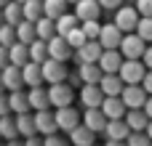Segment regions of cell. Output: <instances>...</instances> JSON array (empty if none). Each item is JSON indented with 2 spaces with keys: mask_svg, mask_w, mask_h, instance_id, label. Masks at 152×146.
<instances>
[{
  "mask_svg": "<svg viewBox=\"0 0 152 146\" xmlns=\"http://www.w3.org/2000/svg\"><path fill=\"white\" fill-rule=\"evenodd\" d=\"M128 133H131V130H128V125H126L123 120H107L104 128H102L104 141H126Z\"/></svg>",
  "mask_w": 152,
  "mask_h": 146,
  "instance_id": "17",
  "label": "cell"
},
{
  "mask_svg": "<svg viewBox=\"0 0 152 146\" xmlns=\"http://www.w3.org/2000/svg\"><path fill=\"white\" fill-rule=\"evenodd\" d=\"M0 114H8V96H5V90H0Z\"/></svg>",
  "mask_w": 152,
  "mask_h": 146,
  "instance_id": "48",
  "label": "cell"
},
{
  "mask_svg": "<svg viewBox=\"0 0 152 146\" xmlns=\"http://www.w3.org/2000/svg\"><path fill=\"white\" fill-rule=\"evenodd\" d=\"M142 64H144V69H152V43L144 48V53H142V59H139Z\"/></svg>",
  "mask_w": 152,
  "mask_h": 146,
  "instance_id": "44",
  "label": "cell"
},
{
  "mask_svg": "<svg viewBox=\"0 0 152 146\" xmlns=\"http://www.w3.org/2000/svg\"><path fill=\"white\" fill-rule=\"evenodd\" d=\"M21 16L27 21H37L43 16V0H24L21 3Z\"/></svg>",
  "mask_w": 152,
  "mask_h": 146,
  "instance_id": "33",
  "label": "cell"
},
{
  "mask_svg": "<svg viewBox=\"0 0 152 146\" xmlns=\"http://www.w3.org/2000/svg\"><path fill=\"white\" fill-rule=\"evenodd\" d=\"M139 85L144 88V93H147V96H152V69L144 72V77H142V82H139Z\"/></svg>",
  "mask_w": 152,
  "mask_h": 146,
  "instance_id": "43",
  "label": "cell"
},
{
  "mask_svg": "<svg viewBox=\"0 0 152 146\" xmlns=\"http://www.w3.org/2000/svg\"><path fill=\"white\" fill-rule=\"evenodd\" d=\"M11 43H16V32H13V27H11V24H5V21H3V24H0V45H5V48H8Z\"/></svg>",
  "mask_w": 152,
  "mask_h": 146,
  "instance_id": "40",
  "label": "cell"
},
{
  "mask_svg": "<svg viewBox=\"0 0 152 146\" xmlns=\"http://www.w3.org/2000/svg\"><path fill=\"white\" fill-rule=\"evenodd\" d=\"M0 138L3 141H11V138H19L16 133V122H13V114H0Z\"/></svg>",
  "mask_w": 152,
  "mask_h": 146,
  "instance_id": "34",
  "label": "cell"
},
{
  "mask_svg": "<svg viewBox=\"0 0 152 146\" xmlns=\"http://www.w3.org/2000/svg\"><path fill=\"white\" fill-rule=\"evenodd\" d=\"M21 19H24V16H21V3L8 0V3L3 5V21H5V24H11V27H16Z\"/></svg>",
  "mask_w": 152,
  "mask_h": 146,
  "instance_id": "31",
  "label": "cell"
},
{
  "mask_svg": "<svg viewBox=\"0 0 152 146\" xmlns=\"http://www.w3.org/2000/svg\"><path fill=\"white\" fill-rule=\"evenodd\" d=\"M144 64L139 59H123L120 69H118V77L123 80V85H139L142 77H144Z\"/></svg>",
  "mask_w": 152,
  "mask_h": 146,
  "instance_id": "1",
  "label": "cell"
},
{
  "mask_svg": "<svg viewBox=\"0 0 152 146\" xmlns=\"http://www.w3.org/2000/svg\"><path fill=\"white\" fill-rule=\"evenodd\" d=\"M77 24H80V21H77V19H75V13H69V11H67V13H61V16L53 21V27H56V35H61V37H64V35H67L72 27H77Z\"/></svg>",
  "mask_w": 152,
  "mask_h": 146,
  "instance_id": "35",
  "label": "cell"
},
{
  "mask_svg": "<svg viewBox=\"0 0 152 146\" xmlns=\"http://www.w3.org/2000/svg\"><path fill=\"white\" fill-rule=\"evenodd\" d=\"M8 112H11V114L29 112V101H27V90H24V88H19V90H11V93H8Z\"/></svg>",
  "mask_w": 152,
  "mask_h": 146,
  "instance_id": "23",
  "label": "cell"
},
{
  "mask_svg": "<svg viewBox=\"0 0 152 146\" xmlns=\"http://www.w3.org/2000/svg\"><path fill=\"white\" fill-rule=\"evenodd\" d=\"M77 74L83 80V85H96L104 72L99 69V64H77Z\"/></svg>",
  "mask_w": 152,
  "mask_h": 146,
  "instance_id": "25",
  "label": "cell"
},
{
  "mask_svg": "<svg viewBox=\"0 0 152 146\" xmlns=\"http://www.w3.org/2000/svg\"><path fill=\"white\" fill-rule=\"evenodd\" d=\"M16 3H24V0H16Z\"/></svg>",
  "mask_w": 152,
  "mask_h": 146,
  "instance_id": "57",
  "label": "cell"
},
{
  "mask_svg": "<svg viewBox=\"0 0 152 146\" xmlns=\"http://www.w3.org/2000/svg\"><path fill=\"white\" fill-rule=\"evenodd\" d=\"M99 109L107 120H123V114H126V104L120 101V96H104Z\"/></svg>",
  "mask_w": 152,
  "mask_h": 146,
  "instance_id": "11",
  "label": "cell"
},
{
  "mask_svg": "<svg viewBox=\"0 0 152 146\" xmlns=\"http://www.w3.org/2000/svg\"><path fill=\"white\" fill-rule=\"evenodd\" d=\"M126 146H150V138L144 130H131L126 136Z\"/></svg>",
  "mask_w": 152,
  "mask_h": 146,
  "instance_id": "39",
  "label": "cell"
},
{
  "mask_svg": "<svg viewBox=\"0 0 152 146\" xmlns=\"http://www.w3.org/2000/svg\"><path fill=\"white\" fill-rule=\"evenodd\" d=\"M136 21H139V13L134 5H118L115 8V16H112V24L126 35V32H134L136 29Z\"/></svg>",
  "mask_w": 152,
  "mask_h": 146,
  "instance_id": "4",
  "label": "cell"
},
{
  "mask_svg": "<svg viewBox=\"0 0 152 146\" xmlns=\"http://www.w3.org/2000/svg\"><path fill=\"white\" fill-rule=\"evenodd\" d=\"M32 120H35V133H37V136L59 133V128H56V120H53V112H51V109H40V112H35V114H32Z\"/></svg>",
  "mask_w": 152,
  "mask_h": 146,
  "instance_id": "8",
  "label": "cell"
},
{
  "mask_svg": "<svg viewBox=\"0 0 152 146\" xmlns=\"http://www.w3.org/2000/svg\"><path fill=\"white\" fill-rule=\"evenodd\" d=\"M40 72H43V82L53 85V82H64L67 77V61H56V59H45L40 64Z\"/></svg>",
  "mask_w": 152,
  "mask_h": 146,
  "instance_id": "6",
  "label": "cell"
},
{
  "mask_svg": "<svg viewBox=\"0 0 152 146\" xmlns=\"http://www.w3.org/2000/svg\"><path fill=\"white\" fill-rule=\"evenodd\" d=\"M5 64H8V48H5V45H0V69H3Z\"/></svg>",
  "mask_w": 152,
  "mask_h": 146,
  "instance_id": "49",
  "label": "cell"
},
{
  "mask_svg": "<svg viewBox=\"0 0 152 146\" xmlns=\"http://www.w3.org/2000/svg\"><path fill=\"white\" fill-rule=\"evenodd\" d=\"M99 69L104 72V74H112V72H118L120 69V64H123V56H120V51L118 48H107V51H102V56H99Z\"/></svg>",
  "mask_w": 152,
  "mask_h": 146,
  "instance_id": "13",
  "label": "cell"
},
{
  "mask_svg": "<svg viewBox=\"0 0 152 146\" xmlns=\"http://www.w3.org/2000/svg\"><path fill=\"white\" fill-rule=\"evenodd\" d=\"M32 24H35V37H37V40H51V37L56 35L53 19H48V16H40V19L32 21Z\"/></svg>",
  "mask_w": 152,
  "mask_h": 146,
  "instance_id": "28",
  "label": "cell"
},
{
  "mask_svg": "<svg viewBox=\"0 0 152 146\" xmlns=\"http://www.w3.org/2000/svg\"><path fill=\"white\" fill-rule=\"evenodd\" d=\"M13 122H16V133L19 138H29V136H37L35 133V120L29 112H21V114H13Z\"/></svg>",
  "mask_w": 152,
  "mask_h": 146,
  "instance_id": "24",
  "label": "cell"
},
{
  "mask_svg": "<svg viewBox=\"0 0 152 146\" xmlns=\"http://www.w3.org/2000/svg\"><path fill=\"white\" fill-rule=\"evenodd\" d=\"M144 98H147V93L142 85H123V90H120V101L126 104V109H142Z\"/></svg>",
  "mask_w": 152,
  "mask_h": 146,
  "instance_id": "9",
  "label": "cell"
},
{
  "mask_svg": "<svg viewBox=\"0 0 152 146\" xmlns=\"http://www.w3.org/2000/svg\"><path fill=\"white\" fill-rule=\"evenodd\" d=\"M147 45L152 43V16H139V21H136V29H134Z\"/></svg>",
  "mask_w": 152,
  "mask_h": 146,
  "instance_id": "36",
  "label": "cell"
},
{
  "mask_svg": "<svg viewBox=\"0 0 152 146\" xmlns=\"http://www.w3.org/2000/svg\"><path fill=\"white\" fill-rule=\"evenodd\" d=\"M29 61V56H27V45L24 43H11L8 45V64H13V66H24Z\"/></svg>",
  "mask_w": 152,
  "mask_h": 146,
  "instance_id": "26",
  "label": "cell"
},
{
  "mask_svg": "<svg viewBox=\"0 0 152 146\" xmlns=\"http://www.w3.org/2000/svg\"><path fill=\"white\" fill-rule=\"evenodd\" d=\"M27 101H29V109H32V112L51 109V104H48V88H45V85L29 88V90H27Z\"/></svg>",
  "mask_w": 152,
  "mask_h": 146,
  "instance_id": "18",
  "label": "cell"
},
{
  "mask_svg": "<svg viewBox=\"0 0 152 146\" xmlns=\"http://www.w3.org/2000/svg\"><path fill=\"white\" fill-rule=\"evenodd\" d=\"M104 146H126V141H104Z\"/></svg>",
  "mask_w": 152,
  "mask_h": 146,
  "instance_id": "52",
  "label": "cell"
},
{
  "mask_svg": "<svg viewBox=\"0 0 152 146\" xmlns=\"http://www.w3.org/2000/svg\"><path fill=\"white\" fill-rule=\"evenodd\" d=\"M67 3H69V5H75V3H77V0H67Z\"/></svg>",
  "mask_w": 152,
  "mask_h": 146,
  "instance_id": "54",
  "label": "cell"
},
{
  "mask_svg": "<svg viewBox=\"0 0 152 146\" xmlns=\"http://www.w3.org/2000/svg\"><path fill=\"white\" fill-rule=\"evenodd\" d=\"M5 146H24V144H21V138H11V141H5Z\"/></svg>",
  "mask_w": 152,
  "mask_h": 146,
  "instance_id": "50",
  "label": "cell"
},
{
  "mask_svg": "<svg viewBox=\"0 0 152 146\" xmlns=\"http://www.w3.org/2000/svg\"><path fill=\"white\" fill-rule=\"evenodd\" d=\"M69 11V3L67 0H43V16H48V19H59L61 13H67Z\"/></svg>",
  "mask_w": 152,
  "mask_h": 146,
  "instance_id": "30",
  "label": "cell"
},
{
  "mask_svg": "<svg viewBox=\"0 0 152 146\" xmlns=\"http://www.w3.org/2000/svg\"><path fill=\"white\" fill-rule=\"evenodd\" d=\"M144 48H147V43H144L136 32H126V35L120 37V45H118V51H120L123 59H142Z\"/></svg>",
  "mask_w": 152,
  "mask_h": 146,
  "instance_id": "3",
  "label": "cell"
},
{
  "mask_svg": "<svg viewBox=\"0 0 152 146\" xmlns=\"http://www.w3.org/2000/svg\"><path fill=\"white\" fill-rule=\"evenodd\" d=\"M24 146H43V136H29V138H21Z\"/></svg>",
  "mask_w": 152,
  "mask_h": 146,
  "instance_id": "46",
  "label": "cell"
},
{
  "mask_svg": "<svg viewBox=\"0 0 152 146\" xmlns=\"http://www.w3.org/2000/svg\"><path fill=\"white\" fill-rule=\"evenodd\" d=\"M0 90H3V80H0Z\"/></svg>",
  "mask_w": 152,
  "mask_h": 146,
  "instance_id": "56",
  "label": "cell"
},
{
  "mask_svg": "<svg viewBox=\"0 0 152 146\" xmlns=\"http://www.w3.org/2000/svg\"><path fill=\"white\" fill-rule=\"evenodd\" d=\"M13 32H16V40H19V43H24V45H29V43L35 40V24H32V21H27V19H21V21L13 27Z\"/></svg>",
  "mask_w": 152,
  "mask_h": 146,
  "instance_id": "32",
  "label": "cell"
},
{
  "mask_svg": "<svg viewBox=\"0 0 152 146\" xmlns=\"http://www.w3.org/2000/svg\"><path fill=\"white\" fill-rule=\"evenodd\" d=\"M43 146H69V141L61 133H51V136H43Z\"/></svg>",
  "mask_w": 152,
  "mask_h": 146,
  "instance_id": "41",
  "label": "cell"
},
{
  "mask_svg": "<svg viewBox=\"0 0 152 146\" xmlns=\"http://www.w3.org/2000/svg\"><path fill=\"white\" fill-rule=\"evenodd\" d=\"M96 85H99V90H102L104 96H120V90H123V80L118 77V72L102 74V80H99Z\"/></svg>",
  "mask_w": 152,
  "mask_h": 146,
  "instance_id": "22",
  "label": "cell"
},
{
  "mask_svg": "<svg viewBox=\"0 0 152 146\" xmlns=\"http://www.w3.org/2000/svg\"><path fill=\"white\" fill-rule=\"evenodd\" d=\"M72 13H75L77 21H91V19H99L102 16V5L96 0H77Z\"/></svg>",
  "mask_w": 152,
  "mask_h": 146,
  "instance_id": "16",
  "label": "cell"
},
{
  "mask_svg": "<svg viewBox=\"0 0 152 146\" xmlns=\"http://www.w3.org/2000/svg\"><path fill=\"white\" fill-rule=\"evenodd\" d=\"M45 45H48V59H56V61H69L72 48L67 45V40H64L61 35H53L51 40H45Z\"/></svg>",
  "mask_w": 152,
  "mask_h": 146,
  "instance_id": "10",
  "label": "cell"
},
{
  "mask_svg": "<svg viewBox=\"0 0 152 146\" xmlns=\"http://www.w3.org/2000/svg\"><path fill=\"white\" fill-rule=\"evenodd\" d=\"M0 24H3V5H0Z\"/></svg>",
  "mask_w": 152,
  "mask_h": 146,
  "instance_id": "53",
  "label": "cell"
},
{
  "mask_svg": "<svg viewBox=\"0 0 152 146\" xmlns=\"http://www.w3.org/2000/svg\"><path fill=\"white\" fill-rule=\"evenodd\" d=\"M91 146H96V144H91Z\"/></svg>",
  "mask_w": 152,
  "mask_h": 146,
  "instance_id": "58",
  "label": "cell"
},
{
  "mask_svg": "<svg viewBox=\"0 0 152 146\" xmlns=\"http://www.w3.org/2000/svg\"><path fill=\"white\" fill-rule=\"evenodd\" d=\"M91 144H96V133H91L83 122L69 130V146H91Z\"/></svg>",
  "mask_w": 152,
  "mask_h": 146,
  "instance_id": "20",
  "label": "cell"
},
{
  "mask_svg": "<svg viewBox=\"0 0 152 146\" xmlns=\"http://www.w3.org/2000/svg\"><path fill=\"white\" fill-rule=\"evenodd\" d=\"M21 82H24V88L43 85V72H40V64H35V61H27V64L21 66Z\"/></svg>",
  "mask_w": 152,
  "mask_h": 146,
  "instance_id": "21",
  "label": "cell"
},
{
  "mask_svg": "<svg viewBox=\"0 0 152 146\" xmlns=\"http://www.w3.org/2000/svg\"><path fill=\"white\" fill-rule=\"evenodd\" d=\"M27 56H29V61H35V64H43L45 59H48V45H45V40H32L29 45H27Z\"/></svg>",
  "mask_w": 152,
  "mask_h": 146,
  "instance_id": "29",
  "label": "cell"
},
{
  "mask_svg": "<svg viewBox=\"0 0 152 146\" xmlns=\"http://www.w3.org/2000/svg\"><path fill=\"white\" fill-rule=\"evenodd\" d=\"M102 5V11H115L118 5H123V0H96Z\"/></svg>",
  "mask_w": 152,
  "mask_h": 146,
  "instance_id": "45",
  "label": "cell"
},
{
  "mask_svg": "<svg viewBox=\"0 0 152 146\" xmlns=\"http://www.w3.org/2000/svg\"><path fill=\"white\" fill-rule=\"evenodd\" d=\"M136 13L139 16H152V0H136Z\"/></svg>",
  "mask_w": 152,
  "mask_h": 146,
  "instance_id": "42",
  "label": "cell"
},
{
  "mask_svg": "<svg viewBox=\"0 0 152 146\" xmlns=\"http://www.w3.org/2000/svg\"><path fill=\"white\" fill-rule=\"evenodd\" d=\"M150 146H152V141H150Z\"/></svg>",
  "mask_w": 152,
  "mask_h": 146,
  "instance_id": "59",
  "label": "cell"
},
{
  "mask_svg": "<svg viewBox=\"0 0 152 146\" xmlns=\"http://www.w3.org/2000/svg\"><path fill=\"white\" fill-rule=\"evenodd\" d=\"M48 104H51V109L72 106L75 104V90L67 82H53V85H48Z\"/></svg>",
  "mask_w": 152,
  "mask_h": 146,
  "instance_id": "2",
  "label": "cell"
},
{
  "mask_svg": "<svg viewBox=\"0 0 152 146\" xmlns=\"http://www.w3.org/2000/svg\"><path fill=\"white\" fill-rule=\"evenodd\" d=\"M120 37H123V32L110 21V24H102V27H99V37H96V40H99V45L107 51V48H118V45H120Z\"/></svg>",
  "mask_w": 152,
  "mask_h": 146,
  "instance_id": "12",
  "label": "cell"
},
{
  "mask_svg": "<svg viewBox=\"0 0 152 146\" xmlns=\"http://www.w3.org/2000/svg\"><path fill=\"white\" fill-rule=\"evenodd\" d=\"M53 120H56L59 133H69L75 125H80V112L75 109V104H72V106H59V109L53 112Z\"/></svg>",
  "mask_w": 152,
  "mask_h": 146,
  "instance_id": "7",
  "label": "cell"
},
{
  "mask_svg": "<svg viewBox=\"0 0 152 146\" xmlns=\"http://www.w3.org/2000/svg\"><path fill=\"white\" fill-rule=\"evenodd\" d=\"M80 93V104H83V109H94V106H99L102 104V98H104V93L99 90V85H80L77 88Z\"/></svg>",
  "mask_w": 152,
  "mask_h": 146,
  "instance_id": "19",
  "label": "cell"
},
{
  "mask_svg": "<svg viewBox=\"0 0 152 146\" xmlns=\"http://www.w3.org/2000/svg\"><path fill=\"white\" fill-rule=\"evenodd\" d=\"M102 51H104V48L99 45V40H86L80 48H75V51H72V56H69V59H72L75 64H96V61H99V56H102Z\"/></svg>",
  "mask_w": 152,
  "mask_h": 146,
  "instance_id": "5",
  "label": "cell"
},
{
  "mask_svg": "<svg viewBox=\"0 0 152 146\" xmlns=\"http://www.w3.org/2000/svg\"><path fill=\"white\" fill-rule=\"evenodd\" d=\"M123 122L128 125V130H144V125H147L150 120H147V114H144L142 109H126Z\"/></svg>",
  "mask_w": 152,
  "mask_h": 146,
  "instance_id": "27",
  "label": "cell"
},
{
  "mask_svg": "<svg viewBox=\"0 0 152 146\" xmlns=\"http://www.w3.org/2000/svg\"><path fill=\"white\" fill-rule=\"evenodd\" d=\"M0 80H3V90H19V88H24V82H21V66L5 64L0 69Z\"/></svg>",
  "mask_w": 152,
  "mask_h": 146,
  "instance_id": "14",
  "label": "cell"
},
{
  "mask_svg": "<svg viewBox=\"0 0 152 146\" xmlns=\"http://www.w3.org/2000/svg\"><path fill=\"white\" fill-rule=\"evenodd\" d=\"M80 122L91 130V133H102V128H104V122H107V117L102 114V109L99 106H94V109H83L80 112Z\"/></svg>",
  "mask_w": 152,
  "mask_h": 146,
  "instance_id": "15",
  "label": "cell"
},
{
  "mask_svg": "<svg viewBox=\"0 0 152 146\" xmlns=\"http://www.w3.org/2000/svg\"><path fill=\"white\" fill-rule=\"evenodd\" d=\"M5 3H8V0H0V5H5Z\"/></svg>",
  "mask_w": 152,
  "mask_h": 146,
  "instance_id": "55",
  "label": "cell"
},
{
  "mask_svg": "<svg viewBox=\"0 0 152 146\" xmlns=\"http://www.w3.org/2000/svg\"><path fill=\"white\" fill-rule=\"evenodd\" d=\"M99 19H91V21H80V29H83V35H86V40H96L99 37Z\"/></svg>",
  "mask_w": 152,
  "mask_h": 146,
  "instance_id": "38",
  "label": "cell"
},
{
  "mask_svg": "<svg viewBox=\"0 0 152 146\" xmlns=\"http://www.w3.org/2000/svg\"><path fill=\"white\" fill-rule=\"evenodd\" d=\"M144 133H147V138H150V141H152V120H150V122H147V125H144Z\"/></svg>",
  "mask_w": 152,
  "mask_h": 146,
  "instance_id": "51",
  "label": "cell"
},
{
  "mask_svg": "<svg viewBox=\"0 0 152 146\" xmlns=\"http://www.w3.org/2000/svg\"><path fill=\"white\" fill-rule=\"evenodd\" d=\"M142 112L147 114V120H152V96L144 98V104H142Z\"/></svg>",
  "mask_w": 152,
  "mask_h": 146,
  "instance_id": "47",
  "label": "cell"
},
{
  "mask_svg": "<svg viewBox=\"0 0 152 146\" xmlns=\"http://www.w3.org/2000/svg\"><path fill=\"white\" fill-rule=\"evenodd\" d=\"M64 40H67V45H69L72 51H75V48H80V45L86 43V35H83L80 24H77V27H72V29H69V32L64 35Z\"/></svg>",
  "mask_w": 152,
  "mask_h": 146,
  "instance_id": "37",
  "label": "cell"
}]
</instances>
